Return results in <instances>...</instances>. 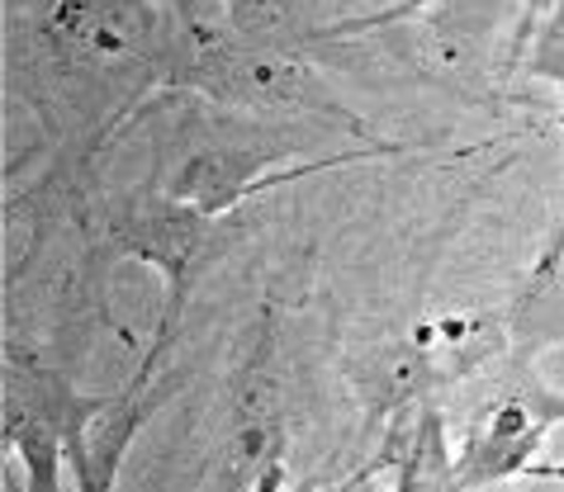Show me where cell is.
<instances>
[{
    "instance_id": "1",
    "label": "cell",
    "mask_w": 564,
    "mask_h": 492,
    "mask_svg": "<svg viewBox=\"0 0 564 492\" xmlns=\"http://www.w3.org/2000/svg\"><path fill=\"white\" fill-rule=\"evenodd\" d=\"M162 62H166L162 81L171 90L214 100L218 109H242V114H265V119H318L366 138V123L337 100L333 86L313 72L304 53L247 47L228 34L224 20H205V24L176 20V34L166 39Z\"/></svg>"
},
{
    "instance_id": "2",
    "label": "cell",
    "mask_w": 564,
    "mask_h": 492,
    "mask_svg": "<svg viewBox=\"0 0 564 492\" xmlns=\"http://www.w3.org/2000/svg\"><path fill=\"white\" fill-rule=\"evenodd\" d=\"M555 426H564V393L545 384L536 364L503 360L494 398L475 412L456 450V492L531 479Z\"/></svg>"
},
{
    "instance_id": "3",
    "label": "cell",
    "mask_w": 564,
    "mask_h": 492,
    "mask_svg": "<svg viewBox=\"0 0 564 492\" xmlns=\"http://www.w3.org/2000/svg\"><path fill=\"white\" fill-rule=\"evenodd\" d=\"M109 398H86L67 374L34 360H6V450L20 459L24 492H67V446L90 431Z\"/></svg>"
},
{
    "instance_id": "4",
    "label": "cell",
    "mask_w": 564,
    "mask_h": 492,
    "mask_svg": "<svg viewBox=\"0 0 564 492\" xmlns=\"http://www.w3.org/2000/svg\"><path fill=\"white\" fill-rule=\"evenodd\" d=\"M105 242L115 247V256L143 261L148 270L162 275L166 308H162L156 337H176L181 313L191 304L199 275H205L209 261L224 251V237H218L214 218L191 209V204H176L171 195H162V189H143V195H133L123 209L109 214Z\"/></svg>"
},
{
    "instance_id": "5",
    "label": "cell",
    "mask_w": 564,
    "mask_h": 492,
    "mask_svg": "<svg viewBox=\"0 0 564 492\" xmlns=\"http://www.w3.org/2000/svg\"><path fill=\"white\" fill-rule=\"evenodd\" d=\"M247 133L252 129H218L214 138L195 142L191 152H181L166 166L156 189L176 204H191V209L214 218V223H224L257 189L304 176V171H275L304 152L300 138H285V129H261L257 138H247Z\"/></svg>"
},
{
    "instance_id": "6",
    "label": "cell",
    "mask_w": 564,
    "mask_h": 492,
    "mask_svg": "<svg viewBox=\"0 0 564 492\" xmlns=\"http://www.w3.org/2000/svg\"><path fill=\"white\" fill-rule=\"evenodd\" d=\"M171 337H156L152 341V356L143 364V374L133 379L123 393L105 403V412L90 422L86 436H76L67 446V464H72V488L76 492H119V469H123V455H129L133 436L143 431V422L162 403V389H152V364L166 356Z\"/></svg>"
},
{
    "instance_id": "7",
    "label": "cell",
    "mask_w": 564,
    "mask_h": 492,
    "mask_svg": "<svg viewBox=\"0 0 564 492\" xmlns=\"http://www.w3.org/2000/svg\"><path fill=\"white\" fill-rule=\"evenodd\" d=\"M370 464L389 479V492H456V450L436 398L389 422Z\"/></svg>"
},
{
    "instance_id": "8",
    "label": "cell",
    "mask_w": 564,
    "mask_h": 492,
    "mask_svg": "<svg viewBox=\"0 0 564 492\" xmlns=\"http://www.w3.org/2000/svg\"><path fill=\"white\" fill-rule=\"evenodd\" d=\"M34 34L67 62L123 57L138 39L133 14L119 0H14Z\"/></svg>"
},
{
    "instance_id": "9",
    "label": "cell",
    "mask_w": 564,
    "mask_h": 492,
    "mask_svg": "<svg viewBox=\"0 0 564 492\" xmlns=\"http://www.w3.org/2000/svg\"><path fill=\"white\" fill-rule=\"evenodd\" d=\"M503 322H508V360L536 364L541 351L564 346V199L551 242L522 275V289H517L512 308L503 313Z\"/></svg>"
},
{
    "instance_id": "10",
    "label": "cell",
    "mask_w": 564,
    "mask_h": 492,
    "mask_svg": "<svg viewBox=\"0 0 564 492\" xmlns=\"http://www.w3.org/2000/svg\"><path fill=\"white\" fill-rule=\"evenodd\" d=\"M218 20L238 43L261 53H304L318 39L300 0H218Z\"/></svg>"
},
{
    "instance_id": "11",
    "label": "cell",
    "mask_w": 564,
    "mask_h": 492,
    "mask_svg": "<svg viewBox=\"0 0 564 492\" xmlns=\"http://www.w3.org/2000/svg\"><path fill=\"white\" fill-rule=\"evenodd\" d=\"M162 6L176 14L181 24H205V20H218V0H162Z\"/></svg>"
},
{
    "instance_id": "12",
    "label": "cell",
    "mask_w": 564,
    "mask_h": 492,
    "mask_svg": "<svg viewBox=\"0 0 564 492\" xmlns=\"http://www.w3.org/2000/svg\"><path fill=\"white\" fill-rule=\"evenodd\" d=\"M380 479H384V473L366 459V464H360L347 483H337V488H327V492H380Z\"/></svg>"
},
{
    "instance_id": "13",
    "label": "cell",
    "mask_w": 564,
    "mask_h": 492,
    "mask_svg": "<svg viewBox=\"0 0 564 492\" xmlns=\"http://www.w3.org/2000/svg\"><path fill=\"white\" fill-rule=\"evenodd\" d=\"M551 10V0H527L522 6V24H517V47H522L531 34H536V24H541V14Z\"/></svg>"
}]
</instances>
